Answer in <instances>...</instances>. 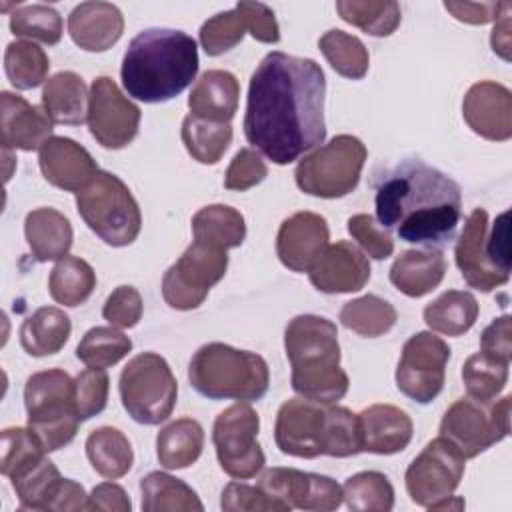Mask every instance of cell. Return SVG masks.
Returning a JSON list of instances; mask_svg holds the SVG:
<instances>
[{
    "mask_svg": "<svg viewBox=\"0 0 512 512\" xmlns=\"http://www.w3.org/2000/svg\"><path fill=\"white\" fill-rule=\"evenodd\" d=\"M94 288H96V274L92 266L86 260L70 254H66L56 262L48 278V292L52 300L68 308H76L84 304L90 298Z\"/></svg>",
    "mask_w": 512,
    "mask_h": 512,
    "instance_id": "obj_36",
    "label": "cell"
},
{
    "mask_svg": "<svg viewBox=\"0 0 512 512\" xmlns=\"http://www.w3.org/2000/svg\"><path fill=\"white\" fill-rule=\"evenodd\" d=\"M204 448V430L194 418H178L156 436L158 462L168 470L192 466Z\"/></svg>",
    "mask_w": 512,
    "mask_h": 512,
    "instance_id": "obj_31",
    "label": "cell"
},
{
    "mask_svg": "<svg viewBox=\"0 0 512 512\" xmlns=\"http://www.w3.org/2000/svg\"><path fill=\"white\" fill-rule=\"evenodd\" d=\"M194 240L224 250L236 248L246 238L244 216L226 204H210L192 216Z\"/></svg>",
    "mask_w": 512,
    "mask_h": 512,
    "instance_id": "obj_34",
    "label": "cell"
},
{
    "mask_svg": "<svg viewBox=\"0 0 512 512\" xmlns=\"http://www.w3.org/2000/svg\"><path fill=\"white\" fill-rule=\"evenodd\" d=\"M486 236L488 212L484 208H474L460 232L454 258L464 282L480 292H492L510 280V274L498 270L490 262L486 254Z\"/></svg>",
    "mask_w": 512,
    "mask_h": 512,
    "instance_id": "obj_19",
    "label": "cell"
},
{
    "mask_svg": "<svg viewBox=\"0 0 512 512\" xmlns=\"http://www.w3.org/2000/svg\"><path fill=\"white\" fill-rule=\"evenodd\" d=\"M222 510L226 512H258V510H274V512H288L280 502L270 498L260 486H248L242 482H230L222 490L220 500Z\"/></svg>",
    "mask_w": 512,
    "mask_h": 512,
    "instance_id": "obj_52",
    "label": "cell"
},
{
    "mask_svg": "<svg viewBox=\"0 0 512 512\" xmlns=\"http://www.w3.org/2000/svg\"><path fill=\"white\" fill-rule=\"evenodd\" d=\"M446 274V260L440 250H406L392 268L390 282L408 298H422L442 282Z\"/></svg>",
    "mask_w": 512,
    "mask_h": 512,
    "instance_id": "obj_27",
    "label": "cell"
},
{
    "mask_svg": "<svg viewBox=\"0 0 512 512\" xmlns=\"http://www.w3.org/2000/svg\"><path fill=\"white\" fill-rule=\"evenodd\" d=\"M24 236L38 262L60 260L72 246L70 220L56 208H36L26 214Z\"/></svg>",
    "mask_w": 512,
    "mask_h": 512,
    "instance_id": "obj_29",
    "label": "cell"
},
{
    "mask_svg": "<svg viewBox=\"0 0 512 512\" xmlns=\"http://www.w3.org/2000/svg\"><path fill=\"white\" fill-rule=\"evenodd\" d=\"M348 232L360 248L374 260H386L394 252V240L388 230L378 228L370 214H354L348 218Z\"/></svg>",
    "mask_w": 512,
    "mask_h": 512,
    "instance_id": "obj_50",
    "label": "cell"
},
{
    "mask_svg": "<svg viewBox=\"0 0 512 512\" xmlns=\"http://www.w3.org/2000/svg\"><path fill=\"white\" fill-rule=\"evenodd\" d=\"M90 92L86 82L70 70L50 76L42 88V108L52 124L78 126L88 120Z\"/></svg>",
    "mask_w": 512,
    "mask_h": 512,
    "instance_id": "obj_28",
    "label": "cell"
},
{
    "mask_svg": "<svg viewBox=\"0 0 512 512\" xmlns=\"http://www.w3.org/2000/svg\"><path fill=\"white\" fill-rule=\"evenodd\" d=\"M240 84L228 70H206L188 96L190 114L208 122L230 124L238 110Z\"/></svg>",
    "mask_w": 512,
    "mask_h": 512,
    "instance_id": "obj_26",
    "label": "cell"
},
{
    "mask_svg": "<svg viewBox=\"0 0 512 512\" xmlns=\"http://www.w3.org/2000/svg\"><path fill=\"white\" fill-rule=\"evenodd\" d=\"M140 108L126 98L108 76L94 78L88 102V128L92 138L110 150L128 146L140 128Z\"/></svg>",
    "mask_w": 512,
    "mask_h": 512,
    "instance_id": "obj_16",
    "label": "cell"
},
{
    "mask_svg": "<svg viewBox=\"0 0 512 512\" xmlns=\"http://www.w3.org/2000/svg\"><path fill=\"white\" fill-rule=\"evenodd\" d=\"M76 206L86 226L108 246L132 244L142 228V214L128 186L112 172L98 174L76 192Z\"/></svg>",
    "mask_w": 512,
    "mask_h": 512,
    "instance_id": "obj_8",
    "label": "cell"
},
{
    "mask_svg": "<svg viewBox=\"0 0 512 512\" xmlns=\"http://www.w3.org/2000/svg\"><path fill=\"white\" fill-rule=\"evenodd\" d=\"M462 380L468 398L478 402H494L508 382V364L484 352L472 354L462 366Z\"/></svg>",
    "mask_w": 512,
    "mask_h": 512,
    "instance_id": "obj_45",
    "label": "cell"
},
{
    "mask_svg": "<svg viewBox=\"0 0 512 512\" xmlns=\"http://www.w3.org/2000/svg\"><path fill=\"white\" fill-rule=\"evenodd\" d=\"M118 388L128 416L146 426L168 420L178 398V382L168 362L156 352L134 356L124 366Z\"/></svg>",
    "mask_w": 512,
    "mask_h": 512,
    "instance_id": "obj_9",
    "label": "cell"
},
{
    "mask_svg": "<svg viewBox=\"0 0 512 512\" xmlns=\"http://www.w3.org/2000/svg\"><path fill=\"white\" fill-rule=\"evenodd\" d=\"M486 254L490 262L510 274V214L502 212L494 224L490 236H486Z\"/></svg>",
    "mask_w": 512,
    "mask_h": 512,
    "instance_id": "obj_56",
    "label": "cell"
},
{
    "mask_svg": "<svg viewBox=\"0 0 512 512\" xmlns=\"http://www.w3.org/2000/svg\"><path fill=\"white\" fill-rule=\"evenodd\" d=\"M182 142L188 154L200 164H216L232 142V126L208 122L188 114L182 120Z\"/></svg>",
    "mask_w": 512,
    "mask_h": 512,
    "instance_id": "obj_39",
    "label": "cell"
},
{
    "mask_svg": "<svg viewBox=\"0 0 512 512\" xmlns=\"http://www.w3.org/2000/svg\"><path fill=\"white\" fill-rule=\"evenodd\" d=\"M38 164L44 180L66 192H80L100 170L90 152L66 136H52L40 148Z\"/></svg>",
    "mask_w": 512,
    "mask_h": 512,
    "instance_id": "obj_22",
    "label": "cell"
},
{
    "mask_svg": "<svg viewBox=\"0 0 512 512\" xmlns=\"http://www.w3.org/2000/svg\"><path fill=\"white\" fill-rule=\"evenodd\" d=\"M236 8L244 14L254 40L264 44H276L280 40V28L270 6L262 2H238Z\"/></svg>",
    "mask_w": 512,
    "mask_h": 512,
    "instance_id": "obj_54",
    "label": "cell"
},
{
    "mask_svg": "<svg viewBox=\"0 0 512 512\" xmlns=\"http://www.w3.org/2000/svg\"><path fill=\"white\" fill-rule=\"evenodd\" d=\"M248 32L244 14L234 6L208 18L200 28V44L208 56H220L238 46Z\"/></svg>",
    "mask_w": 512,
    "mask_h": 512,
    "instance_id": "obj_48",
    "label": "cell"
},
{
    "mask_svg": "<svg viewBox=\"0 0 512 512\" xmlns=\"http://www.w3.org/2000/svg\"><path fill=\"white\" fill-rule=\"evenodd\" d=\"M0 130L4 150H40L52 138V120L44 108L8 90L0 92Z\"/></svg>",
    "mask_w": 512,
    "mask_h": 512,
    "instance_id": "obj_23",
    "label": "cell"
},
{
    "mask_svg": "<svg viewBox=\"0 0 512 512\" xmlns=\"http://www.w3.org/2000/svg\"><path fill=\"white\" fill-rule=\"evenodd\" d=\"M462 116L472 132L486 140L506 142L512 138V94L498 82L472 84L462 100Z\"/></svg>",
    "mask_w": 512,
    "mask_h": 512,
    "instance_id": "obj_20",
    "label": "cell"
},
{
    "mask_svg": "<svg viewBox=\"0 0 512 512\" xmlns=\"http://www.w3.org/2000/svg\"><path fill=\"white\" fill-rule=\"evenodd\" d=\"M72 332L70 318L56 306H42L20 326L22 348L36 358L56 354L64 348Z\"/></svg>",
    "mask_w": 512,
    "mask_h": 512,
    "instance_id": "obj_30",
    "label": "cell"
},
{
    "mask_svg": "<svg viewBox=\"0 0 512 512\" xmlns=\"http://www.w3.org/2000/svg\"><path fill=\"white\" fill-rule=\"evenodd\" d=\"M108 388L110 380L104 368H86L74 378V392H76V408L80 420H90L92 416L100 414L108 402Z\"/></svg>",
    "mask_w": 512,
    "mask_h": 512,
    "instance_id": "obj_49",
    "label": "cell"
},
{
    "mask_svg": "<svg viewBox=\"0 0 512 512\" xmlns=\"http://www.w3.org/2000/svg\"><path fill=\"white\" fill-rule=\"evenodd\" d=\"M510 404V396L494 402L458 398L440 420V436L452 442L466 460L476 458L508 436Z\"/></svg>",
    "mask_w": 512,
    "mask_h": 512,
    "instance_id": "obj_11",
    "label": "cell"
},
{
    "mask_svg": "<svg viewBox=\"0 0 512 512\" xmlns=\"http://www.w3.org/2000/svg\"><path fill=\"white\" fill-rule=\"evenodd\" d=\"M336 12L340 18L370 36H390L400 26V4L392 0H338Z\"/></svg>",
    "mask_w": 512,
    "mask_h": 512,
    "instance_id": "obj_38",
    "label": "cell"
},
{
    "mask_svg": "<svg viewBox=\"0 0 512 512\" xmlns=\"http://www.w3.org/2000/svg\"><path fill=\"white\" fill-rule=\"evenodd\" d=\"M144 512H202L198 494L180 478L166 472H150L140 480Z\"/></svg>",
    "mask_w": 512,
    "mask_h": 512,
    "instance_id": "obj_35",
    "label": "cell"
},
{
    "mask_svg": "<svg viewBox=\"0 0 512 512\" xmlns=\"http://www.w3.org/2000/svg\"><path fill=\"white\" fill-rule=\"evenodd\" d=\"M86 456L92 468L108 480L122 478L134 464V452L128 438L112 426H100L86 438Z\"/></svg>",
    "mask_w": 512,
    "mask_h": 512,
    "instance_id": "obj_32",
    "label": "cell"
},
{
    "mask_svg": "<svg viewBox=\"0 0 512 512\" xmlns=\"http://www.w3.org/2000/svg\"><path fill=\"white\" fill-rule=\"evenodd\" d=\"M132 502L126 490L114 482H102L94 486L88 496L86 510H102V512H130Z\"/></svg>",
    "mask_w": 512,
    "mask_h": 512,
    "instance_id": "obj_58",
    "label": "cell"
},
{
    "mask_svg": "<svg viewBox=\"0 0 512 512\" xmlns=\"http://www.w3.org/2000/svg\"><path fill=\"white\" fill-rule=\"evenodd\" d=\"M38 436L30 428H4L2 430V458L0 472L6 478H18L34 468L46 456Z\"/></svg>",
    "mask_w": 512,
    "mask_h": 512,
    "instance_id": "obj_46",
    "label": "cell"
},
{
    "mask_svg": "<svg viewBox=\"0 0 512 512\" xmlns=\"http://www.w3.org/2000/svg\"><path fill=\"white\" fill-rule=\"evenodd\" d=\"M130 350L132 340L116 326H94L82 336L76 356L90 368H108L128 356Z\"/></svg>",
    "mask_w": 512,
    "mask_h": 512,
    "instance_id": "obj_44",
    "label": "cell"
},
{
    "mask_svg": "<svg viewBox=\"0 0 512 512\" xmlns=\"http://www.w3.org/2000/svg\"><path fill=\"white\" fill-rule=\"evenodd\" d=\"M286 358L292 366V388L298 396L334 404L348 392V374L340 368L336 324L324 316H294L284 330Z\"/></svg>",
    "mask_w": 512,
    "mask_h": 512,
    "instance_id": "obj_4",
    "label": "cell"
},
{
    "mask_svg": "<svg viewBox=\"0 0 512 512\" xmlns=\"http://www.w3.org/2000/svg\"><path fill=\"white\" fill-rule=\"evenodd\" d=\"M342 500L354 512H390L394 508V488L382 472L364 470L346 478Z\"/></svg>",
    "mask_w": 512,
    "mask_h": 512,
    "instance_id": "obj_42",
    "label": "cell"
},
{
    "mask_svg": "<svg viewBox=\"0 0 512 512\" xmlns=\"http://www.w3.org/2000/svg\"><path fill=\"white\" fill-rule=\"evenodd\" d=\"M142 296L134 286H118L102 308L104 320L116 328H132L142 318Z\"/></svg>",
    "mask_w": 512,
    "mask_h": 512,
    "instance_id": "obj_53",
    "label": "cell"
},
{
    "mask_svg": "<svg viewBox=\"0 0 512 512\" xmlns=\"http://www.w3.org/2000/svg\"><path fill=\"white\" fill-rule=\"evenodd\" d=\"M192 388L210 400H260L270 386V370L260 354L224 342L200 346L188 366Z\"/></svg>",
    "mask_w": 512,
    "mask_h": 512,
    "instance_id": "obj_6",
    "label": "cell"
},
{
    "mask_svg": "<svg viewBox=\"0 0 512 512\" xmlns=\"http://www.w3.org/2000/svg\"><path fill=\"white\" fill-rule=\"evenodd\" d=\"M50 70L46 52L28 40H14L4 52V72L10 84L18 90H30L40 86Z\"/></svg>",
    "mask_w": 512,
    "mask_h": 512,
    "instance_id": "obj_43",
    "label": "cell"
},
{
    "mask_svg": "<svg viewBox=\"0 0 512 512\" xmlns=\"http://www.w3.org/2000/svg\"><path fill=\"white\" fill-rule=\"evenodd\" d=\"M480 352L510 364L512 358V322L510 316L504 314L494 318L484 332L480 334Z\"/></svg>",
    "mask_w": 512,
    "mask_h": 512,
    "instance_id": "obj_55",
    "label": "cell"
},
{
    "mask_svg": "<svg viewBox=\"0 0 512 512\" xmlns=\"http://www.w3.org/2000/svg\"><path fill=\"white\" fill-rule=\"evenodd\" d=\"M366 156L360 138L338 134L298 162L296 186L310 196L342 198L358 186Z\"/></svg>",
    "mask_w": 512,
    "mask_h": 512,
    "instance_id": "obj_10",
    "label": "cell"
},
{
    "mask_svg": "<svg viewBox=\"0 0 512 512\" xmlns=\"http://www.w3.org/2000/svg\"><path fill=\"white\" fill-rule=\"evenodd\" d=\"M510 8H512V4L508 2L506 8L502 10L500 18L496 20V24L492 28V36H490L492 50L502 60H510V46H512V38H510Z\"/></svg>",
    "mask_w": 512,
    "mask_h": 512,
    "instance_id": "obj_59",
    "label": "cell"
},
{
    "mask_svg": "<svg viewBox=\"0 0 512 512\" xmlns=\"http://www.w3.org/2000/svg\"><path fill=\"white\" fill-rule=\"evenodd\" d=\"M268 176V166L262 156L252 148H242L232 158L226 174L224 188L244 192L256 184H260Z\"/></svg>",
    "mask_w": 512,
    "mask_h": 512,
    "instance_id": "obj_51",
    "label": "cell"
},
{
    "mask_svg": "<svg viewBox=\"0 0 512 512\" xmlns=\"http://www.w3.org/2000/svg\"><path fill=\"white\" fill-rule=\"evenodd\" d=\"M28 428L38 436L46 452L70 444L78 432L80 414L76 408L74 380L60 368L32 374L24 386Z\"/></svg>",
    "mask_w": 512,
    "mask_h": 512,
    "instance_id": "obj_7",
    "label": "cell"
},
{
    "mask_svg": "<svg viewBox=\"0 0 512 512\" xmlns=\"http://www.w3.org/2000/svg\"><path fill=\"white\" fill-rule=\"evenodd\" d=\"M396 320V308L376 294L354 298L346 302L340 310L342 326L366 338H378L386 334L388 330H392Z\"/></svg>",
    "mask_w": 512,
    "mask_h": 512,
    "instance_id": "obj_37",
    "label": "cell"
},
{
    "mask_svg": "<svg viewBox=\"0 0 512 512\" xmlns=\"http://www.w3.org/2000/svg\"><path fill=\"white\" fill-rule=\"evenodd\" d=\"M410 416L392 404H372L358 414V432L362 452L396 454L412 440Z\"/></svg>",
    "mask_w": 512,
    "mask_h": 512,
    "instance_id": "obj_24",
    "label": "cell"
},
{
    "mask_svg": "<svg viewBox=\"0 0 512 512\" xmlns=\"http://www.w3.org/2000/svg\"><path fill=\"white\" fill-rule=\"evenodd\" d=\"M124 32V16L110 2H82L68 14V34L86 52L112 48Z\"/></svg>",
    "mask_w": 512,
    "mask_h": 512,
    "instance_id": "obj_25",
    "label": "cell"
},
{
    "mask_svg": "<svg viewBox=\"0 0 512 512\" xmlns=\"http://www.w3.org/2000/svg\"><path fill=\"white\" fill-rule=\"evenodd\" d=\"M462 510L464 508V500L462 498H458V496H446V498H442V500H438V502H434L432 506H430V510Z\"/></svg>",
    "mask_w": 512,
    "mask_h": 512,
    "instance_id": "obj_60",
    "label": "cell"
},
{
    "mask_svg": "<svg viewBox=\"0 0 512 512\" xmlns=\"http://www.w3.org/2000/svg\"><path fill=\"white\" fill-rule=\"evenodd\" d=\"M228 250L194 240L164 272L162 296L174 310L198 308L228 268Z\"/></svg>",
    "mask_w": 512,
    "mask_h": 512,
    "instance_id": "obj_12",
    "label": "cell"
},
{
    "mask_svg": "<svg viewBox=\"0 0 512 512\" xmlns=\"http://www.w3.org/2000/svg\"><path fill=\"white\" fill-rule=\"evenodd\" d=\"M260 418L256 410L238 402L222 410L212 428V442L220 468L238 480L254 478L266 464L264 452L258 444Z\"/></svg>",
    "mask_w": 512,
    "mask_h": 512,
    "instance_id": "obj_13",
    "label": "cell"
},
{
    "mask_svg": "<svg viewBox=\"0 0 512 512\" xmlns=\"http://www.w3.org/2000/svg\"><path fill=\"white\" fill-rule=\"evenodd\" d=\"M10 30L14 36L54 46L62 38V16L46 4L18 6L10 14Z\"/></svg>",
    "mask_w": 512,
    "mask_h": 512,
    "instance_id": "obj_47",
    "label": "cell"
},
{
    "mask_svg": "<svg viewBox=\"0 0 512 512\" xmlns=\"http://www.w3.org/2000/svg\"><path fill=\"white\" fill-rule=\"evenodd\" d=\"M12 488L20 500V510H52L64 478L58 468L44 458L28 472L12 478Z\"/></svg>",
    "mask_w": 512,
    "mask_h": 512,
    "instance_id": "obj_40",
    "label": "cell"
},
{
    "mask_svg": "<svg viewBox=\"0 0 512 512\" xmlns=\"http://www.w3.org/2000/svg\"><path fill=\"white\" fill-rule=\"evenodd\" d=\"M274 440L282 454L296 458H348L362 452L358 414L344 406L308 398L286 400L274 424Z\"/></svg>",
    "mask_w": 512,
    "mask_h": 512,
    "instance_id": "obj_5",
    "label": "cell"
},
{
    "mask_svg": "<svg viewBox=\"0 0 512 512\" xmlns=\"http://www.w3.org/2000/svg\"><path fill=\"white\" fill-rule=\"evenodd\" d=\"M198 64L192 36L172 28H148L130 40L120 76L128 96L158 104L184 92L196 78Z\"/></svg>",
    "mask_w": 512,
    "mask_h": 512,
    "instance_id": "obj_3",
    "label": "cell"
},
{
    "mask_svg": "<svg viewBox=\"0 0 512 512\" xmlns=\"http://www.w3.org/2000/svg\"><path fill=\"white\" fill-rule=\"evenodd\" d=\"M326 78L312 58L270 52L250 76L244 134L274 164H290L326 138Z\"/></svg>",
    "mask_w": 512,
    "mask_h": 512,
    "instance_id": "obj_1",
    "label": "cell"
},
{
    "mask_svg": "<svg viewBox=\"0 0 512 512\" xmlns=\"http://www.w3.org/2000/svg\"><path fill=\"white\" fill-rule=\"evenodd\" d=\"M466 458L444 436L430 440L408 466L404 480L414 504L430 508L434 502L452 496L464 476Z\"/></svg>",
    "mask_w": 512,
    "mask_h": 512,
    "instance_id": "obj_15",
    "label": "cell"
},
{
    "mask_svg": "<svg viewBox=\"0 0 512 512\" xmlns=\"http://www.w3.org/2000/svg\"><path fill=\"white\" fill-rule=\"evenodd\" d=\"M374 206L384 230L404 242L432 248L454 238L462 216V194L448 174L410 158L382 176Z\"/></svg>",
    "mask_w": 512,
    "mask_h": 512,
    "instance_id": "obj_2",
    "label": "cell"
},
{
    "mask_svg": "<svg viewBox=\"0 0 512 512\" xmlns=\"http://www.w3.org/2000/svg\"><path fill=\"white\" fill-rule=\"evenodd\" d=\"M478 312V300L470 292L448 290L426 304L424 322L432 332L444 336H462L474 326Z\"/></svg>",
    "mask_w": 512,
    "mask_h": 512,
    "instance_id": "obj_33",
    "label": "cell"
},
{
    "mask_svg": "<svg viewBox=\"0 0 512 512\" xmlns=\"http://www.w3.org/2000/svg\"><path fill=\"white\" fill-rule=\"evenodd\" d=\"M258 486L286 510L330 512L342 504V486L334 478L296 468H268Z\"/></svg>",
    "mask_w": 512,
    "mask_h": 512,
    "instance_id": "obj_17",
    "label": "cell"
},
{
    "mask_svg": "<svg viewBox=\"0 0 512 512\" xmlns=\"http://www.w3.org/2000/svg\"><path fill=\"white\" fill-rule=\"evenodd\" d=\"M508 2H454L446 0L444 8L464 24L496 22Z\"/></svg>",
    "mask_w": 512,
    "mask_h": 512,
    "instance_id": "obj_57",
    "label": "cell"
},
{
    "mask_svg": "<svg viewBox=\"0 0 512 512\" xmlns=\"http://www.w3.org/2000/svg\"><path fill=\"white\" fill-rule=\"evenodd\" d=\"M318 46L336 74L350 80H360L366 76L370 56L362 40H358L356 36L334 28L320 36Z\"/></svg>",
    "mask_w": 512,
    "mask_h": 512,
    "instance_id": "obj_41",
    "label": "cell"
},
{
    "mask_svg": "<svg viewBox=\"0 0 512 512\" xmlns=\"http://www.w3.org/2000/svg\"><path fill=\"white\" fill-rule=\"evenodd\" d=\"M330 230L316 212H296L288 216L276 234L278 260L292 272H308L328 248Z\"/></svg>",
    "mask_w": 512,
    "mask_h": 512,
    "instance_id": "obj_18",
    "label": "cell"
},
{
    "mask_svg": "<svg viewBox=\"0 0 512 512\" xmlns=\"http://www.w3.org/2000/svg\"><path fill=\"white\" fill-rule=\"evenodd\" d=\"M450 346L432 332H416L404 346L396 366L398 390L418 402H432L444 388Z\"/></svg>",
    "mask_w": 512,
    "mask_h": 512,
    "instance_id": "obj_14",
    "label": "cell"
},
{
    "mask_svg": "<svg viewBox=\"0 0 512 512\" xmlns=\"http://www.w3.org/2000/svg\"><path fill=\"white\" fill-rule=\"evenodd\" d=\"M308 278L324 294L358 292L370 280V262L352 242L338 240L336 244H328L308 270Z\"/></svg>",
    "mask_w": 512,
    "mask_h": 512,
    "instance_id": "obj_21",
    "label": "cell"
}]
</instances>
